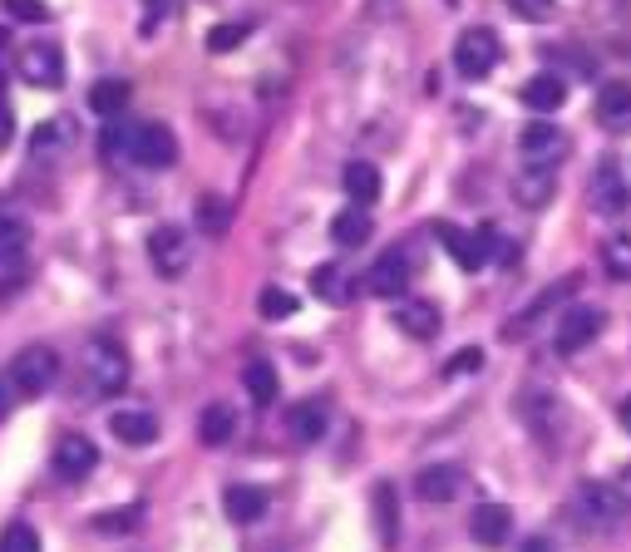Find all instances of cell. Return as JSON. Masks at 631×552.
Masks as SVG:
<instances>
[{"label": "cell", "instance_id": "cell-46", "mask_svg": "<svg viewBox=\"0 0 631 552\" xmlns=\"http://www.w3.org/2000/svg\"><path fill=\"white\" fill-rule=\"evenodd\" d=\"M6 138H10V119H6V114H0V144H6Z\"/></svg>", "mask_w": 631, "mask_h": 552}, {"label": "cell", "instance_id": "cell-29", "mask_svg": "<svg viewBox=\"0 0 631 552\" xmlns=\"http://www.w3.org/2000/svg\"><path fill=\"white\" fill-rule=\"evenodd\" d=\"M89 109L105 114V119H119V114L129 109V79H99V85L89 89Z\"/></svg>", "mask_w": 631, "mask_h": 552}, {"label": "cell", "instance_id": "cell-40", "mask_svg": "<svg viewBox=\"0 0 631 552\" xmlns=\"http://www.w3.org/2000/svg\"><path fill=\"white\" fill-rule=\"evenodd\" d=\"M6 10L16 20H45V16H50V6H45V0H6Z\"/></svg>", "mask_w": 631, "mask_h": 552}, {"label": "cell", "instance_id": "cell-45", "mask_svg": "<svg viewBox=\"0 0 631 552\" xmlns=\"http://www.w3.org/2000/svg\"><path fill=\"white\" fill-rule=\"evenodd\" d=\"M617 420H622V430H627V434H631V395H627V400H622V410H617Z\"/></svg>", "mask_w": 631, "mask_h": 552}, {"label": "cell", "instance_id": "cell-39", "mask_svg": "<svg viewBox=\"0 0 631 552\" xmlns=\"http://www.w3.org/2000/svg\"><path fill=\"white\" fill-rule=\"evenodd\" d=\"M509 10L523 20H548L553 16V0H509Z\"/></svg>", "mask_w": 631, "mask_h": 552}, {"label": "cell", "instance_id": "cell-12", "mask_svg": "<svg viewBox=\"0 0 631 552\" xmlns=\"http://www.w3.org/2000/svg\"><path fill=\"white\" fill-rule=\"evenodd\" d=\"M99 469V448L85 440V434H65L60 444H55V474H60L65 483H79L89 479Z\"/></svg>", "mask_w": 631, "mask_h": 552}, {"label": "cell", "instance_id": "cell-35", "mask_svg": "<svg viewBox=\"0 0 631 552\" xmlns=\"http://www.w3.org/2000/svg\"><path fill=\"white\" fill-rule=\"evenodd\" d=\"M0 552H40V533L30 523H10L0 533Z\"/></svg>", "mask_w": 631, "mask_h": 552}, {"label": "cell", "instance_id": "cell-36", "mask_svg": "<svg viewBox=\"0 0 631 552\" xmlns=\"http://www.w3.org/2000/svg\"><path fill=\"white\" fill-rule=\"evenodd\" d=\"M257 310L267 321H282V316H292V310H296V296L292 292H277V286H267V292L257 296Z\"/></svg>", "mask_w": 631, "mask_h": 552}, {"label": "cell", "instance_id": "cell-25", "mask_svg": "<svg viewBox=\"0 0 631 552\" xmlns=\"http://www.w3.org/2000/svg\"><path fill=\"white\" fill-rule=\"evenodd\" d=\"M243 385H247V395H252V405H277V395H282V375H277V365H267V361H252L247 371H243Z\"/></svg>", "mask_w": 631, "mask_h": 552}, {"label": "cell", "instance_id": "cell-42", "mask_svg": "<svg viewBox=\"0 0 631 552\" xmlns=\"http://www.w3.org/2000/svg\"><path fill=\"white\" fill-rule=\"evenodd\" d=\"M154 16H158V20H164V16H168V0H148V26H144V34H148V30H154Z\"/></svg>", "mask_w": 631, "mask_h": 552}, {"label": "cell", "instance_id": "cell-2", "mask_svg": "<svg viewBox=\"0 0 631 552\" xmlns=\"http://www.w3.org/2000/svg\"><path fill=\"white\" fill-rule=\"evenodd\" d=\"M434 233H440V241L450 247V257L459 262L464 272H479V267H489L493 257H499V233L484 223V227H454V223H434Z\"/></svg>", "mask_w": 631, "mask_h": 552}, {"label": "cell", "instance_id": "cell-34", "mask_svg": "<svg viewBox=\"0 0 631 552\" xmlns=\"http://www.w3.org/2000/svg\"><path fill=\"white\" fill-rule=\"evenodd\" d=\"M139 518H144V509L134 503V509H109V513H99L95 528H99V533H134V528H139Z\"/></svg>", "mask_w": 631, "mask_h": 552}, {"label": "cell", "instance_id": "cell-43", "mask_svg": "<svg viewBox=\"0 0 631 552\" xmlns=\"http://www.w3.org/2000/svg\"><path fill=\"white\" fill-rule=\"evenodd\" d=\"M617 493H622V503L631 509V464L622 469V474H617Z\"/></svg>", "mask_w": 631, "mask_h": 552}, {"label": "cell", "instance_id": "cell-26", "mask_svg": "<svg viewBox=\"0 0 631 552\" xmlns=\"http://www.w3.org/2000/svg\"><path fill=\"white\" fill-rule=\"evenodd\" d=\"M371 233H375V223H371V213L365 207H346V213L331 223V237H336V247H365L371 241Z\"/></svg>", "mask_w": 631, "mask_h": 552}, {"label": "cell", "instance_id": "cell-9", "mask_svg": "<svg viewBox=\"0 0 631 552\" xmlns=\"http://www.w3.org/2000/svg\"><path fill=\"white\" fill-rule=\"evenodd\" d=\"M20 79L36 85V89H60L65 85L60 45H26V50H20Z\"/></svg>", "mask_w": 631, "mask_h": 552}, {"label": "cell", "instance_id": "cell-37", "mask_svg": "<svg viewBox=\"0 0 631 552\" xmlns=\"http://www.w3.org/2000/svg\"><path fill=\"white\" fill-rule=\"evenodd\" d=\"M479 371H484V351L479 345H469V351H459L450 361V375H479Z\"/></svg>", "mask_w": 631, "mask_h": 552}, {"label": "cell", "instance_id": "cell-3", "mask_svg": "<svg viewBox=\"0 0 631 552\" xmlns=\"http://www.w3.org/2000/svg\"><path fill=\"white\" fill-rule=\"evenodd\" d=\"M55 379H60V355H55V345H26V351L10 361V385L26 400L45 395Z\"/></svg>", "mask_w": 631, "mask_h": 552}, {"label": "cell", "instance_id": "cell-13", "mask_svg": "<svg viewBox=\"0 0 631 552\" xmlns=\"http://www.w3.org/2000/svg\"><path fill=\"white\" fill-rule=\"evenodd\" d=\"M578 513L588 518V523H597V528H612L617 518L627 513V503H622V493H617V483H582Z\"/></svg>", "mask_w": 631, "mask_h": 552}, {"label": "cell", "instance_id": "cell-17", "mask_svg": "<svg viewBox=\"0 0 631 552\" xmlns=\"http://www.w3.org/2000/svg\"><path fill=\"white\" fill-rule=\"evenodd\" d=\"M109 434L119 444H129V448H148L158 440V414H148V410H114L109 414Z\"/></svg>", "mask_w": 631, "mask_h": 552}, {"label": "cell", "instance_id": "cell-30", "mask_svg": "<svg viewBox=\"0 0 631 552\" xmlns=\"http://www.w3.org/2000/svg\"><path fill=\"white\" fill-rule=\"evenodd\" d=\"M227 223H233V207H227V198H217V193H208V198L198 203V227L208 237H223Z\"/></svg>", "mask_w": 631, "mask_h": 552}, {"label": "cell", "instance_id": "cell-8", "mask_svg": "<svg viewBox=\"0 0 631 552\" xmlns=\"http://www.w3.org/2000/svg\"><path fill=\"white\" fill-rule=\"evenodd\" d=\"M602 310L597 306H572L568 316L558 321V331H553V341H558V351L562 355H578V351H588V345L602 336Z\"/></svg>", "mask_w": 631, "mask_h": 552}, {"label": "cell", "instance_id": "cell-15", "mask_svg": "<svg viewBox=\"0 0 631 552\" xmlns=\"http://www.w3.org/2000/svg\"><path fill=\"white\" fill-rule=\"evenodd\" d=\"M415 493H420L424 503H454L459 493H464V469H459V464H430V469H420Z\"/></svg>", "mask_w": 631, "mask_h": 552}, {"label": "cell", "instance_id": "cell-23", "mask_svg": "<svg viewBox=\"0 0 631 552\" xmlns=\"http://www.w3.org/2000/svg\"><path fill=\"white\" fill-rule=\"evenodd\" d=\"M267 493L262 489H252V483H233V489L223 493V509L233 523H262V513H267Z\"/></svg>", "mask_w": 631, "mask_h": 552}, {"label": "cell", "instance_id": "cell-11", "mask_svg": "<svg viewBox=\"0 0 631 552\" xmlns=\"http://www.w3.org/2000/svg\"><path fill=\"white\" fill-rule=\"evenodd\" d=\"M410 282H415V257H410L405 247L385 252V257L371 267V276H365V286H371L375 296H405Z\"/></svg>", "mask_w": 631, "mask_h": 552}, {"label": "cell", "instance_id": "cell-20", "mask_svg": "<svg viewBox=\"0 0 631 552\" xmlns=\"http://www.w3.org/2000/svg\"><path fill=\"white\" fill-rule=\"evenodd\" d=\"M371 509H375V533H381V543L395 548V538H400V493H395V483L390 479L375 483Z\"/></svg>", "mask_w": 631, "mask_h": 552}, {"label": "cell", "instance_id": "cell-6", "mask_svg": "<svg viewBox=\"0 0 631 552\" xmlns=\"http://www.w3.org/2000/svg\"><path fill=\"white\" fill-rule=\"evenodd\" d=\"M129 158L139 168H174L178 164V138L168 124H139L129 138Z\"/></svg>", "mask_w": 631, "mask_h": 552}, {"label": "cell", "instance_id": "cell-24", "mask_svg": "<svg viewBox=\"0 0 631 552\" xmlns=\"http://www.w3.org/2000/svg\"><path fill=\"white\" fill-rule=\"evenodd\" d=\"M331 424V410L321 405V400H302V405H292V440L296 444H316L321 434H326Z\"/></svg>", "mask_w": 631, "mask_h": 552}, {"label": "cell", "instance_id": "cell-33", "mask_svg": "<svg viewBox=\"0 0 631 552\" xmlns=\"http://www.w3.org/2000/svg\"><path fill=\"white\" fill-rule=\"evenodd\" d=\"M247 34H252L247 20H223V26L208 30V50H213V55H227V50H237Z\"/></svg>", "mask_w": 631, "mask_h": 552}, {"label": "cell", "instance_id": "cell-48", "mask_svg": "<svg viewBox=\"0 0 631 552\" xmlns=\"http://www.w3.org/2000/svg\"><path fill=\"white\" fill-rule=\"evenodd\" d=\"M0 99H6V79H0Z\"/></svg>", "mask_w": 631, "mask_h": 552}, {"label": "cell", "instance_id": "cell-5", "mask_svg": "<svg viewBox=\"0 0 631 552\" xmlns=\"http://www.w3.org/2000/svg\"><path fill=\"white\" fill-rule=\"evenodd\" d=\"M588 203L597 217H622L631 207V183L617 158H602V164L592 168V183H588Z\"/></svg>", "mask_w": 631, "mask_h": 552}, {"label": "cell", "instance_id": "cell-19", "mask_svg": "<svg viewBox=\"0 0 631 552\" xmlns=\"http://www.w3.org/2000/svg\"><path fill=\"white\" fill-rule=\"evenodd\" d=\"M395 326L405 331L410 341H434V336H440V306L405 296V302L395 306Z\"/></svg>", "mask_w": 631, "mask_h": 552}, {"label": "cell", "instance_id": "cell-28", "mask_svg": "<svg viewBox=\"0 0 631 552\" xmlns=\"http://www.w3.org/2000/svg\"><path fill=\"white\" fill-rule=\"evenodd\" d=\"M346 193H351V203L355 207H371L375 198H381V168L375 164H346Z\"/></svg>", "mask_w": 631, "mask_h": 552}, {"label": "cell", "instance_id": "cell-27", "mask_svg": "<svg viewBox=\"0 0 631 552\" xmlns=\"http://www.w3.org/2000/svg\"><path fill=\"white\" fill-rule=\"evenodd\" d=\"M312 292H316L326 306H346L351 296H355V292H351V276L341 272L336 262H321V267L312 272Z\"/></svg>", "mask_w": 631, "mask_h": 552}, {"label": "cell", "instance_id": "cell-21", "mask_svg": "<svg viewBox=\"0 0 631 552\" xmlns=\"http://www.w3.org/2000/svg\"><path fill=\"white\" fill-rule=\"evenodd\" d=\"M198 440L208 444V448L233 444V440H237V410L223 405V400H217V405H208V410L198 414Z\"/></svg>", "mask_w": 631, "mask_h": 552}, {"label": "cell", "instance_id": "cell-47", "mask_svg": "<svg viewBox=\"0 0 631 552\" xmlns=\"http://www.w3.org/2000/svg\"><path fill=\"white\" fill-rule=\"evenodd\" d=\"M6 45H10V30H6V26H0V50H6Z\"/></svg>", "mask_w": 631, "mask_h": 552}, {"label": "cell", "instance_id": "cell-22", "mask_svg": "<svg viewBox=\"0 0 631 552\" xmlns=\"http://www.w3.org/2000/svg\"><path fill=\"white\" fill-rule=\"evenodd\" d=\"M597 119H602V129H631V85H622V79L602 85V95H597Z\"/></svg>", "mask_w": 631, "mask_h": 552}, {"label": "cell", "instance_id": "cell-18", "mask_svg": "<svg viewBox=\"0 0 631 552\" xmlns=\"http://www.w3.org/2000/svg\"><path fill=\"white\" fill-rule=\"evenodd\" d=\"M519 99H523L533 114H558L562 103H568V79L553 75V69H543V75H533V79H528V85L519 89Z\"/></svg>", "mask_w": 631, "mask_h": 552}, {"label": "cell", "instance_id": "cell-44", "mask_svg": "<svg viewBox=\"0 0 631 552\" xmlns=\"http://www.w3.org/2000/svg\"><path fill=\"white\" fill-rule=\"evenodd\" d=\"M519 552H558V548H553V538H528Z\"/></svg>", "mask_w": 631, "mask_h": 552}, {"label": "cell", "instance_id": "cell-10", "mask_svg": "<svg viewBox=\"0 0 631 552\" xmlns=\"http://www.w3.org/2000/svg\"><path fill=\"white\" fill-rule=\"evenodd\" d=\"M519 154H523V164H538V168H553L562 154H568V134L553 129L548 119H538V124H528V129L519 134Z\"/></svg>", "mask_w": 631, "mask_h": 552}, {"label": "cell", "instance_id": "cell-31", "mask_svg": "<svg viewBox=\"0 0 631 552\" xmlns=\"http://www.w3.org/2000/svg\"><path fill=\"white\" fill-rule=\"evenodd\" d=\"M602 267H607V276H617V282H631V237L602 241Z\"/></svg>", "mask_w": 631, "mask_h": 552}, {"label": "cell", "instance_id": "cell-16", "mask_svg": "<svg viewBox=\"0 0 631 552\" xmlns=\"http://www.w3.org/2000/svg\"><path fill=\"white\" fill-rule=\"evenodd\" d=\"M558 193V172L553 168H538V164H523L519 172H513V198H519L523 207H548Z\"/></svg>", "mask_w": 631, "mask_h": 552}, {"label": "cell", "instance_id": "cell-4", "mask_svg": "<svg viewBox=\"0 0 631 552\" xmlns=\"http://www.w3.org/2000/svg\"><path fill=\"white\" fill-rule=\"evenodd\" d=\"M499 60H503V45L489 26H469L454 40V69L464 79H489L493 69H499Z\"/></svg>", "mask_w": 631, "mask_h": 552}, {"label": "cell", "instance_id": "cell-32", "mask_svg": "<svg viewBox=\"0 0 631 552\" xmlns=\"http://www.w3.org/2000/svg\"><path fill=\"white\" fill-rule=\"evenodd\" d=\"M26 247H30V227L20 217L0 213V257H26Z\"/></svg>", "mask_w": 631, "mask_h": 552}, {"label": "cell", "instance_id": "cell-38", "mask_svg": "<svg viewBox=\"0 0 631 552\" xmlns=\"http://www.w3.org/2000/svg\"><path fill=\"white\" fill-rule=\"evenodd\" d=\"M129 138H134V129H124V124H109V129H105V158L129 154Z\"/></svg>", "mask_w": 631, "mask_h": 552}, {"label": "cell", "instance_id": "cell-7", "mask_svg": "<svg viewBox=\"0 0 631 552\" xmlns=\"http://www.w3.org/2000/svg\"><path fill=\"white\" fill-rule=\"evenodd\" d=\"M148 257H154L158 276H183L193 262V247H188V233L178 223H164L148 233Z\"/></svg>", "mask_w": 631, "mask_h": 552}, {"label": "cell", "instance_id": "cell-41", "mask_svg": "<svg viewBox=\"0 0 631 552\" xmlns=\"http://www.w3.org/2000/svg\"><path fill=\"white\" fill-rule=\"evenodd\" d=\"M10 405H16V385H10V379H0V420L10 414Z\"/></svg>", "mask_w": 631, "mask_h": 552}, {"label": "cell", "instance_id": "cell-14", "mask_svg": "<svg viewBox=\"0 0 631 552\" xmlns=\"http://www.w3.org/2000/svg\"><path fill=\"white\" fill-rule=\"evenodd\" d=\"M469 538H474L479 548H503L513 538V509H503V503H479L474 518H469Z\"/></svg>", "mask_w": 631, "mask_h": 552}, {"label": "cell", "instance_id": "cell-1", "mask_svg": "<svg viewBox=\"0 0 631 552\" xmlns=\"http://www.w3.org/2000/svg\"><path fill=\"white\" fill-rule=\"evenodd\" d=\"M79 371H85V385L95 395H119L129 385V351H124L114 336H89L85 355H79Z\"/></svg>", "mask_w": 631, "mask_h": 552}]
</instances>
